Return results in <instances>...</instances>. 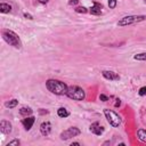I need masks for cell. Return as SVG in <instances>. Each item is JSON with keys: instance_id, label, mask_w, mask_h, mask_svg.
<instances>
[{"instance_id": "1", "label": "cell", "mask_w": 146, "mask_h": 146, "mask_svg": "<svg viewBox=\"0 0 146 146\" xmlns=\"http://www.w3.org/2000/svg\"><path fill=\"white\" fill-rule=\"evenodd\" d=\"M46 87H47V89H48L50 92H52V94H55V95H58V96H60V95H66L67 88H68L63 81L55 80V79H49V80H47Z\"/></svg>"}, {"instance_id": "2", "label": "cell", "mask_w": 146, "mask_h": 146, "mask_svg": "<svg viewBox=\"0 0 146 146\" xmlns=\"http://www.w3.org/2000/svg\"><path fill=\"white\" fill-rule=\"evenodd\" d=\"M2 38L3 40L9 43L10 46H13L14 48H17L19 49L22 47V42H21V39L19 36L14 32V31H10V30H2Z\"/></svg>"}, {"instance_id": "3", "label": "cell", "mask_w": 146, "mask_h": 146, "mask_svg": "<svg viewBox=\"0 0 146 146\" xmlns=\"http://www.w3.org/2000/svg\"><path fill=\"white\" fill-rule=\"evenodd\" d=\"M66 96L73 100H83L86 97V92L82 88H80L78 86H70L67 88Z\"/></svg>"}, {"instance_id": "4", "label": "cell", "mask_w": 146, "mask_h": 146, "mask_svg": "<svg viewBox=\"0 0 146 146\" xmlns=\"http://www.w3.org/2000/svg\"><path fill=\"white\" fill-rule=\"evenodd\" d=\"M146 19V16L145 15H131V16H125L123 18H121L119 22H117V25L119 26H128V25H131V24H135V23H139V22H143Z\"/></svg>"}, {"instance_id": "5", "label": "cell", "mask_w": 146, "mask_h": 146, "mask_svg": "<svg viewBox=\"0 0 146 146\" xmlns=\"http://www.w3.org/2000/svg\"><path fill=\"white\" fill-rule=\"evenodd\" d=\"M104 114L107 119V122L112 125V127H119L121 124V117L112 110H108V108H105L104 110Z\"/></svg>"}, {"instance_id": "6", "label": "cell", "mask_w": 146, "mask_h": 146, "mask_svg": "<svg viewBox=\"0 0 146 146\" xmlns=\"http://www.w3.org/2000/svg\"><path fill=\"white\" fill-rule=\"evenodd\" d=\"M80 133H81V131H80L79 128H76V127H71V128H68L67 130H65V131H63V132L60 133V139H62V140H66V139H70V138H72V137L79 136Z\"/></svg>"}, {"instance_id": "7", "label": "cell", "mask_w": 146, "mask_h": 146, "mask_svg": "<svg viewBox=\"0 0 146 146\" xmlns=\"http://www.w3.org/2000/svg\"><path fill=\"white\" fill-rule=\"evenodd\" d=\"M102 74L105 79H107L110 81H119L120 80V75L113 71H103Z\"/></svg>"}, {"instance_id": "8", "label": "cell", "mask_w": 146, "mask_h": 146, "mask_svg": "<svg viewBox=\"0 0 146 146\" xmlns=\"http://www.w3.org/2000/svg\"><path fill=\"white\" fill-rule=\"evenodd\" d=\"M0 131L5 135H8L11 132V123L9 121H6V120H2L0 122Z\"/></svg>"}, {"instance_id": "9", "label": "cell", "mask_w": 146, "mask_h": 146, "mask_svg": "<svg viewBox=\"0 0 146 146\" xmlns=\"http://www.w3.org/2000/svg\"><path fill=\"white\" fill-rule=\"evenodd\" d=\"M50 131H51V124H50V122L49 121L42 122L41 125H40V132H41V135L48 136L50 133Z\"/></svg>"}, {"instance_id": "10", "label": "cell", "mask_w": 146, "mask_h": 146, "mask_svg": "<svg viewBox=\"0 0 146 146\" xmlns=\"http://www.w3.org/2000/svg\"><path fill=\"white\" fill-rule=\"evenodd\" d=\"M90 131L92 132V133H95V135H97V136H100L103 132H104V127H102L98 122H94L91 125H90Z\"/></svg>"}, {"instance_id": "11", "label": "cell", "mask_w": 146, "mask_h": 146, "mask_svg": "<svg viewBox=\"0 0 146 146\" xmlns=\"http://www.w3.org/2000/svg\"><path fill=\"white\" fill-rule=\"evenodd\" d=\"M34 121H35V117H34V116H29V117L24 119V120L22 121V123H23V125H24L25 130H30V129L32 128V125H33Z\"/></svg>"}, {"instance_id": "12", "label": "cell", "mask_w": 146, "mask_h": 146, "mask_svg": "<svg viewBox=\"0 0 146 146\" xmlns=\"http://www.w3.org/2000/svg\"><path fill=\"white\" fill-rule=\"evenodd\" d=\"M102 9H103V6L98 2H95L94 6L90 8V13L91 15H100L102 14Z\"/></svg>"}, {"instance_id": "13", "label": "cell", "mask_w": 146, "mask_h": 146, "mask_svg": "<svg viewBox=\"0 0 146 146\" xmlns=\"http://www.w3.org/2000/svg\"><path fill=\"white\" fill-rule=\"evenodd\" d=\"M57 115H58L59 117H67V116L70 115V112H68L65 107H60V108L57 110Z\"/></svg>"}, {"instance_id": "14", "label": "cell", "mask_w": 146, "mask_h": 146, "mask_svg": "<svg viewBox=\"0 0 146 146\" xmlns=\"http://www.w3.org/2000/svg\"><path fill=\"white\" fill-rule=\"evenodd\" d=\"M137 136L139 140H141L143 143H146V129H139L137 131Z\"/></svg>"}, {"instance_id": "15", "label": "cell", "mask_w": 146, "mask_h": 146, "mask_svg": "<svg viewBox=\"0 0 146 146\" xmlns=\"http://www.w3.org/2000/svg\"><path fill=\"white\" fill-rule=\"evenodd\" d=\"M11 10V6L8 5V3H0V11L2 14H7V13H10Z\"/></svg>"}, {"instance_id": "16", "label": "cell", "mask_w": 146, "mask_h": 146, "mask_svg": "<svg viewBox=\"0 0 146 146\" xmlns=\"http://www.w3.org/2000/svg\"><path fill=\"white\" fill-rule=\"evenodd\" d=\"M17 105H18V100H17V99H11V100L5 103V106H6V107H9V108H14V107H16Z\"/></svg>"}, {"instance_id": "17", "label": "cell", "mask_w": 146, "mask_h": 146, "mask_svg": "<svg viewBox=\"0 0 146 146\" xmlns=\"http://www.w3.org/2000/svg\"><path fill=\"white\" fill-rule=\"evenodd\" d=\"M32 110L30 108V107H22L21 110H19V114L21 115H24V116H27V115H30V114H32Z\"/></svg>"}, {"instance_id": "18", "label": "cell", "mask_w": 146, "mask_h": 146, "mask_svg": "<svg viewBox=\"0 0 146 146\" xmlns=\"http://www.w3.org/2000/svg\"><path fill=\"white\" fill-rule=\"evenodd\" d=\"M133 59H136V60H146V52L136 54V55L133 56Z\"/></svg>"}, {"instance_id": "19", "label": "cell", "mask_w": 146, "mask_h": 146, "mask_svg": "<svg viewBox=\"0 0 146 146\" xmlns=\"http://www.w3.org/2000/svg\"><path fill=\"white\" fill-rule=\"evenodd\" d=\"M75 11L79 13V14H86V13L88 11V9H87L86 7H76V8H75Z\"/></svg>"}, {"instance_id": "20", "label": "cell", "mask_w": 146, "mask_h": 146, "mask_svg": "<svg viewBox=\"0 0 146 146\" xmlns=\"http://www.w3.org/2000/svg\"><path fill=\"white\" fill-rule=\"evenodd\" d=\"M108 7H110L111 9L115 8V7H116V0H108Z\"/></svg>"}, {"instance_id": "21", "label": "cell", "mask_w": 146, "mask_h": 146, "mask_svg": "<svg viewBox=\"0 0 146 146\" xmlns=\"http://www.w3.org/2000/svg\"><path fill=\"white\" fill-rule=\"evenodd\" d=\"M138 94H139V96H145V95H146V86H145V87H141V88L138 90Z\"/></svg>"}, {"instance_id": "22", "label": "cell", "mask_w": 146, "mask_h": 146, "mask_svg": "<svg viewBox=\"0 0 146 146\" xmlns=\"http://www.w3.org/2000/svg\"><path fill=\"white\" fill-rule=\"evenodd\" d=\"M19 144H21V141H19L18 139H14V140L9 141V143L7 144V146H11V145H19Z\"/></svg>"}, {"instance_id": "23", "label": "cell", "mask_w": 146, "mask_h": 146, "mask_svg": "<svg viewBox=\"0 0 146 146\" xmlns=\"http://www.w3.org/2000/svg\"><path fill=\"white\" fill-rule=\"evenodd\" d=\"M99 99L103 100V102H107V100H108V97H107L106 95H103V94H102V95H99Z\"/></svg>"}, {"instance_id": "24", "label": "cell", "mask_w": 146, "mask_h": 146, "mask_svg": "<svg viewBox=\"0 0 146 146\" xmlns=\"http://www.w3.org/2000/svg\"><path fill=\"white\" fill-rule=\"evenodd\" d=\"M78 3H79V0H70L68 1L70 6H74V5H78Z\"/></svg>"}, {"instance_id": "25", "label": "cell", "mask_w": 146, "mask_h": 146, "mask_svg": "<svg viewBox=\"0 0 146 146\" xmlns=\"http://www.w3.org/2000/svg\"><path fill=\"white\" fill-rule=\"evenodd\" d=\"M24 17L27 18V19H32V15H30V14H27V13L24 14Z\"/></svg>"}, {"instance_id": "26", "label": "cell", "mask_w": 146, "mask_h": 146, "mask_svg": "<svg viewBox=\"0 0 146 146\" xmlns=\"http://www.w3.org/2000/svg\"><path fill=\"white\" fill-rule=\"evenodd\" d=\"M120 105H121V100L117 98V99H116V102H115V104H114V106H115V107H117V106H120Z\"/></svg>"}, {"instance_id": "27", "label": "cell", "mask_w": 146, "mask_h": 146, "mask_svg": "<svg viewBox=\"0 0 146 146\" xmlns=\"http://www.w3.org/2000/svg\"><path fill=\"white\" fill-rule=\"evenodd\" d=\"M39 2H40V3H47L48 0H39Z\"/></svg>"}, {"instance_id": "28", "label": "cell", "mask_w": 146, "mask_h": 146, "mask_svg": "<svg viewBox=\"0 0 146 146\" xmlns=\"http://www.w3.org/2000/svg\"><path fill=\"white\" fill-rule=\"evenodd\" d=\"M76 145H80V143H76V141H75V143H72V144H71V146H76Z\"/></svg>"}, {"instance_id": "29", "label": "cell", "mask_w": 146, "mask_h": 146, "mask_svg": "<svg viewBox=\"0 0 146 146\" xmlns=\"http://www.w3.org/2000/svg\"><path fill=\"white\" fill-rule=\"evenodd\" d=\"M144 2H146V0H144Z\"/></svg>"}]
</instances>
